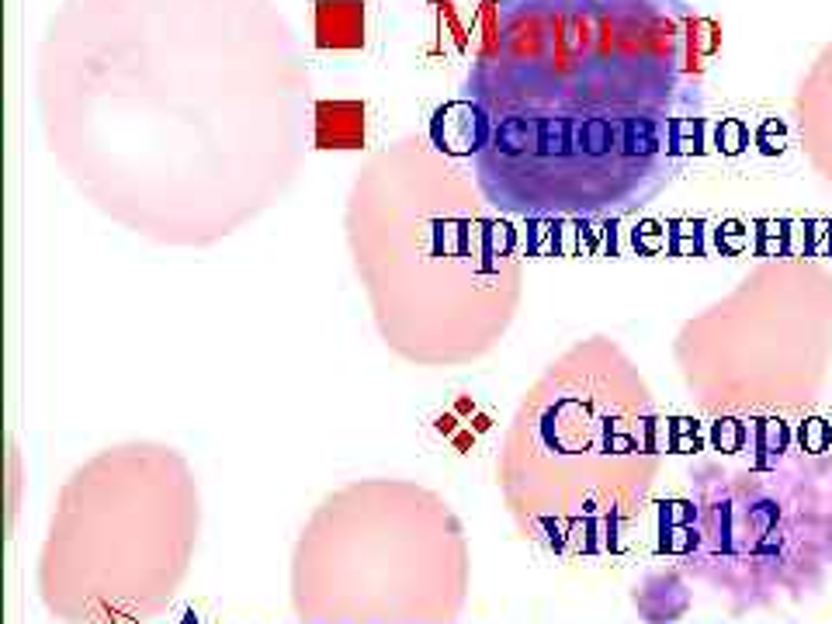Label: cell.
Returning a JSON list of instances; mask_svg holds the SVG:
<instances>
[{"label": "cell", "mask_w": 832, "mask_h": 624, "mask_svg": "<svg viewBox=\"0 0 832 624\" xmlns=\"http://www.w3.org/2000/svg\"><path fill=\"white\" fill-rule=\"evenodd\" d=\"M462 108V150L499 212L631 215L690 153L694 14L683 0H503Z\"/></svg>", "instance_id": "cell-1"}, {"label": "cell", "mask_w": 832, "mask_h": 624, "mask_svg": "<svg viewBox=\"0 0 832 624\" xmlns=\"http://www.w3.org/2000/svg\"><path fill=\"white\" fill-rule=\"evenodd\" d=\"M666 548L722 590L805 597L832 579V455L763 447L735 468H704L670 503Z\"/></svg>", "instance_id": "cell-2"}]
</instances>
